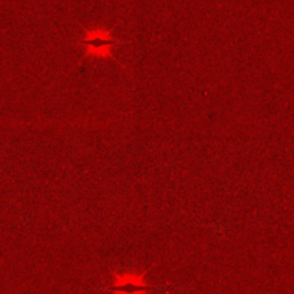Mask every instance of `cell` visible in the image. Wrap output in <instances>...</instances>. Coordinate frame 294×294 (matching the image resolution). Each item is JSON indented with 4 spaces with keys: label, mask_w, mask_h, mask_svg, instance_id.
Here are the masks:
<instances>
[{
    "label": "cell",
    "mask_w": 294,
    "mask_h": 294,
    "mask_svg": "<svg viewBox=\"0 0 294 294\" xmlns=\"http://www.w3.org/2000/svg\"><path fill=\"white\" fill-rule=\"evenodd\" d=\"M82 45L86 56L103 61L112 58L118 42L109 31L95 28L85 32V36L82 37Z\"/></svg>",
    "instance_id": "obj_1"
}]
</instances>
